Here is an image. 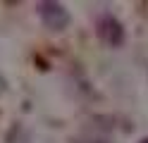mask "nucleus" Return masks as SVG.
Here are the masks:
<instances>
[{
    "instance_id": "1",
    "label": "nucleus",
    "mask_w": 148,
    "mask_h": 143,
    "mask_svg": "<svg viewBox=\"0 0 148 143\" xmlns=\"http://www.w3.org/2000/svg\"><path fill=\"white\" fill-rule=\"evenodd\" d=\"M38 12H41L43 22L48 24L50 29H62V26H67V22H69L64 7L58 5V3H41L38 5Z\"/></svg>"
},
{
    "instance_id": "2",
    "label": "nucleus",
    "mask_w": 148,
    "mask_h": 143,
    "mask_svg": "<svg viewBox=\"0 0 148 143\" xmlns=\"http://www.w3.org/2000/svg\"><path fill=\"white\" fill-rule=\"evenodd\" d=\"M100 36H103V41L105 43H110V45H119L122 43V38H124V34H122V26H119L115 19H103V24H100Z\"/></svg>"
}]
</instances>
